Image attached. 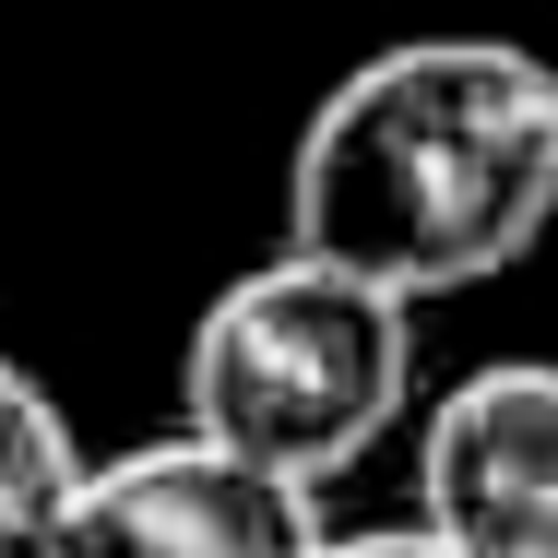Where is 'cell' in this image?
Listing matches in <instances>:
<instances>
[{"mask_svg": "<svg viewBox=\"0 0 558 558\" xmlns=\"http://www.w3.org/2000/svg\"><path fill=\"white\" fill-rule=\"evenodd\" d=\"M84 475H96V451L72 440L48 380H24L0 356V558H60V523H72Z\"/></svg>", "mask_w": 558, "mask_h": 558, "instance_id": "5", "label": "cell"}, {"mask_svg": "<svg viewBox=\"0 0 558 558\" xmlns=\"http://www.w3.org/2000/svg\"><path fill=\"white\" fill-rule=\"evenodd\" d=\"M404 392H416V310L322 250H274V262L226 274L179 344L191 428L310 499L392 440Z\"/></svg>", "mask_w": 558, "mask_h": 558, "instance_id": "2", "label": "cell"}, {"mask_svg": "<svg viewBox=\"0 0 558 558\" xmlns=\"http://www.w3.org/2000/svg\"><path fill=\"white\" fill-rule=\"evenodd\" d=\"M60 558H322V499L203 428H167L84 475Z\"/></svg>", "mask_w": 558, "mask_h": 558, "instance_id": "3", "label": "cell"}, {"mask_svg": "<svg viewBox=\"0 0 558 558\" xmlns=\"http://www.w3.org/2000/svg\"><path fill=\"white\" fill-rule=\"evenodd\" d=\"M558 226V60L511 36L368 48L286 155V250H322L428 310Z\"/></svg>", "mask_w": 558, "mask_h": 558, "instance_id": "1", "label": "cell"}, {"mask_svg": "<svg viewBox=\"0 0 558 558\" xmlns=\"http://www.w3.org/2000/svg\"><path fill=\"white\" fill-rule=\"evenodd\" d=\"M322 558H463V547L428 523H368V535H322Z\"/></svg>", "mask_w": 558, "mask_h": 558, "instance_id": "6", "label": "cell"}, {"mask_svg": "<svg viewBox=\"0 0 558 558\" xmlns=\"http://www.w3.org/2000/svg\"><path fill=\"white\" fill-rule=\"evenodd\" d=\"M416 523L463 558H558V356H487L428 404Z\"/></svg>", "mask_w": 558, "mask_h": 558, "instance_id": "4", "label": "cell"}]
</instances>
